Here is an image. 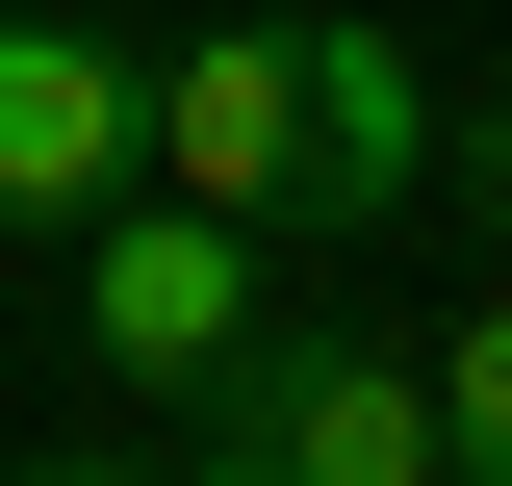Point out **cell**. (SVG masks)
I'll list each match as a JSON object with an SVG mask.
<instances>
[{
	"instance_id": "5",
	"label": "cell",
	"mask_w": 512,
	"mask_h": 486,
	"mask_svg": "<svg viewBox=\"0 0 512 486\" xmlns=\"http://www.w3.org/2000/svg\"><path fill=\"white\" fill-rule=\"evenodd\" d=\"M410 205H436V52L308 0V231H410Z\"/></svg>"
},
{
	"instance_id": "7",
	"label": "cell",
	"mask_w": 512,
	"mask_h": 486,
	"mask_svg": "<svg viewBox=\"0 0 512 486\" xmlns=\"http://www.w3.org/2000/svg\"><path fill=\"white\" fill-rule=\"evenodd\" d=\"M436 180H461V231L512 256V77H461V103H436Z\"/></svg>"
},
{
	"instance_id": "2",
	"label": "cell",
	"mask_w": 512,
	"mask_h": 486,
	"mask_svg": "<svg viewBox=\"0 0 512 486\" xmlns=\"http://www.w3.org/2000/svg\"><path fill=\"white\" fill-rule=\"evenodd\" d=\"M77 333H103V384H154V410H180V384L256 333V205H180V180L77 205Z\"/></svg>"
},
{
	"instance_id": "3",
	"label": "cell",
	"mask_w": 512,
	"mask_h": 486,
	"mask_svg": "<svg viewBox=\"0 0 512 486\" xmlns=\"http://www.w3.org/2000/svg\"><path fill=\"white\" fill-rule=\"evenodd\" d=\"M154 180L308 231V0H205L180 52H154Z\"/></svg>"
},
{
	"instance_id": "1",
	"label": "cell",
	"mask_w": 512,
	"mask_h": 486,
	"mask_svg": "<svg viewBox=\"0 0 512 486\" xmlns=\"http://www.w3.org/2000/svg\"><path fill=\"white\" fill-rule=\"evenodd\" d=\"M180 461L205 486H461L436 461V359L384 307H256L231 359L180 384Z\"/></svg>"
},
{
	"instance_id": "4",
	"label": "cell",
	"mask_w": 512,
	"mask_h": 486,
	"mask_svg": "<svg viewBox=\"0 0 512 486\" xmlns=\"http://www.w3.org/2000/svg\"><path fill=\"white\" fill-rule=\"evenodd\" d=\"M128 180H154V52H103L77 0H0V231H77Z\"/></svg>"
},
{
	"instance_id": "6",
	"label": "cell",
	"mask_w": 512,
	"mask_h": 486,
	"mask_svg": "<svg viewBox=\"0 0 512 486\" xmlns=\"http://www.w3.org/2000/svg\"><path fill=\"white\" fill-rule=\"evenodd\" d=\"M436 461H461V486H512V282L436 333Z\"/></svg>"
}]
</instances>
